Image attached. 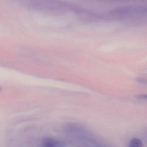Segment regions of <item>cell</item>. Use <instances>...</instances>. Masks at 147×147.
Here are the masks:
<instances>
[{"mask_svg": "<svg viewBox=\"0 0 147 147\" xmlns=\"http://www.w3.org/2000/svg\"><path fill=\"white\" fill-rule=\"evenodd\" d=\"M42 145L43 147H59L65 146L62 142L51 138H45L43 140Z\"/></svg>", "mask_w": 147, "mask_h": 147, "instance_id": "6da1fadb", "label": "cell"}, {"mask_svg": "<svg viewBox=\"0 0 147 147\" xmlns=\"http://www.w3.org/2000/svg\"><path fill=\"white\" fill-rule=\"evenodd\" d=\"M129 147H140L142 146V141L138 138H133L131 140L129 143Z\"/></svg>", "mask_w": 147, "mask_h": 147, "instance_id": "7a4b0ae2", "label": "cell"}]
</instances>
